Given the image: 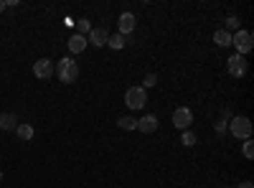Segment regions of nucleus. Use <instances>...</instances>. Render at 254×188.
<instances>
[{"mask_svg": "<svg viewBox=\"0 0 254 188\" xmlns=\"http://www.w3.org/2000/svg\"><path fill=\"white\" fill-rule=\"evenodd\" d=\"M54 74L59 76V81H64V84H74L79 79V66L71 59H59V64L54 66Z\"/></svg>", "mask_w": 254, "mask_h": 188, "instance_id": "f257e3e1", "label": "nucleus"}, {"mask_svg": "<svg viewBox=\"0 0 254 188\" xmlns=\"http://www.w3.org/2000/svg\"><path fill=\"white\" fill-rule=\"evenodd\" d=\"M226 130H229L231 135H234V137L249 140V137H252V122H249V117H244V115H237V117H231V120H229Z\"/></svg>", "mask_w": 254, "mask_h": 188, "instance_id": "f03ea898", "label": "nucleus"}, {"mask_svg": "<svg viewBox=\"0 0 254 188\" xmlns=\"http://www.w3.org/2000/svg\"><path fill=\"white\" fill-rule=\"evenodd\" d=\"M231 46L237 49V54H239V56H247V54L254 49V36H252L249 31L239 28L237 33H231Z\"/></svg>", "mask_w": 254, "mask_h": 188, "instance_id": "7ed1b4c3", "label": "nucleus"}, {"mask_svg": "<svg viewBox=\"0 0 254 188\" xmlns=\"http://www.w3.org/2000/svg\"><path fill=\"white\" fill-rule=\"evenodd\" d=\"M125 102H127V107H130V110H142L147 104V92L142 87H130L125 92Z\"/></svg>", "mask_w": 254, "mask_h": 188, "instance_id": "20e7f679", "label": "nucleus"}, {"mask_svg": "<svg viewBox=\"0 0 254 188\" xmlns=\"http://www.w3.org/2000/svg\"><path fill=\"white\" fill-rule=\"evenodd\" d=\"M226 69H229V74L234 76V79H242L247 74V69H249V61H247V56L234 54L231 59H226Z\"/></svg>", "mask_w": 254, "mask_h": 188, "instance_id": "39448f33", "label": "nucleus"}, {"mask_svg": "<svg viewBox=\"0 0 254 188\" xmlns=\"http://www.w3.org/2000/svg\"><path fill=\"white\" fill-rule=\"evenodd\" d=\"M190 122H193V112H190L188 107H178L173 112V125H176L178 130H188Z\"/></svg>", "mask_w": 254, "mask_h": 188, "instance_id": "423d86ee", "label": "nucleus"}, {"mask_svg": "<svg viewBox=\"0 0 254 188\" xmlns=\"http://www.w3.org/2000/svg\"><path fill=\"white\" fill-rule=\"evenodd\" d=\"M33 74H36V79H51L54 76V61L51 59H38L33 64Z\"/></svg>", "mask_w": 254, "mask_h": 188, "instance_id": "0eeeda50", "label": "nucleus"}, {"mask_svg": "<svg viewBox=\"0 0 254 188\" xmlns=\"http://www.w3.org/2000/svg\"><path fill=\"white\" fill-rule=\"evenodd\" d=\"M117 28H120V36H127L137 28V18L132 13H122L120 20H117Z\"/></svg>", "mask_w": 254, "mask_h": 188, "instance_id": "6e6552de", "label": "nucleus"}, {"mask_svg": "<svg viewBox=\"0 0 254 188\" xmlns=\"http://www.w3.org/2000/svg\"><path fill=\"white\" fill-rule=\"evenodd\" d=\"M135 130H140V132H145V135H153L155 130H158V117L155 115H145L142 120H137V127Z\"/></svg>", "mask_w": 254, "mask_h": 188, "instance_id": "1a4fd4ad", "label": "nucleus"}, {"mask_svg": "<svg viewBox=\"0 0 254 188\" xmlns=\"http://www.w3.org/2000/svg\"><path fill=\"white\" fill-rule=\"evenodd\" d=\"M107 38H110V33L104 31V28H92L89 31V38H87V44H92V46H107Z\"/></svg>", "mask_w": 254, "mask_h": 188, "instance_id": "9d476101", "label": "nucleus"}, {"mask_svg": "<svg viewBox=\"0 0 254 188\" xmlns=\"http://www.w3.org/2000/svg\"><path fill=\"white\" fill-rule=\"evenodd\" d=\"M84 49H87V36L74 33V36L69 38V51H71V54H81Z\"/></svg>", "mask_w": 254, "mask_h": 188, "instance_id": "9b49d317", "label": "nucleus"}, {"mask_svg": "<svg viewBox=\"0 0 254 188\" xmlns=\"http://www.w3.org/2000/svg\"><path fill=\"white\" fill-rule=\"evenodd\" d=\"M18 127V120L13 112H3L0 115V130H15Z\"/></svg>", "mask_w": 254, "mask_h": 188, "instance_id": "f8f14e48", "label": "nucleus"}, {"mask_svg": "<svg viewBox=\"0 0 254 188\" xmlns=\"http://www.w3.org/2000/svg\"><path fill=\"white\" fill-rule=\"evenodd\" d=\"M214 44L221 46V49H224V46H231V33H226L224 28H219V31L214 33Z\"/></svg>", "mask_w": 254, "mask_h": 188, "instance_id": "ddd939ff", "label": "nucleus"}, {"mask_svg": "<svg viewBox=\"0 0 254 188\" xmlns=\"http://www.w3.org/2000/svg\"><path fill=\"white\" fill-rule=\"evenodd\" d=\"M15 135L23 140V142H28V140L33 137V127H31V125H18V127H15Z\"/></svg>", "mask_w": 254, "mask_h": 188, "instance_id": "4468645a", "label": "nucleus"}, {"mask_svg": "<svg viewBox=\"0 0 254 188\" xmlns=\"http://www.w3.org/2000/svg\"><path fill=\"white\" fill-rule=\"evenodd\" d=\"M125 44H127V41H125V36H120V33H112V36L107 38V46H110V49H115V51H117V49H122Z\"/></svg>", "mask_w": 254, "mask_h": 188, "instance_id": "2eb2a0df", "label": "nucleus"}, {"mask_svg": "<svg viewBox=\"0 0 254 188\" xmlns=\"http://www.w3.org/2000/svg\"><path fill=\"white\" fill-rule=\"evenodd\" d=\"M89 31H92L89 18H81V20H76V33H79V36H87Z\"/></svg>", "mask_w": 254, "mask_h": 188, "instance_id": "dca6fc26", "label": "nucleus"}, {"mask_svg": "<svg viewBox=\"0 0 254 188\" xmlns=\"http://www.w3.org/2000/svg\"><path fill=\"white\" fill-rule=\"evenodd\" d=\"M224 31H226V33H237V31H239V18H237V15H229Z\"/></svg>", "mask_w": 254, "mask_h": 188, "instance_id": "f3484780", "label": "nucleus"}, {"mask_svg": "<svg viewBox=\"0 0 254 188\" xmlns=\"http://www.w3.org/2000/svg\"><path fill=\"white\" fill-rule=\"evenodd\" d=\"M181 142L186 145V148H193V145H196V135L190 132V130H183V135H181Z\"/></svg>", "mask_w": 254, "mask_h": 188, "instance_id": "a211bd4d", "label": "nucleus"}, {"mask_svg": "<svg viewBox=\"0 0 254 188\" xmlns=\"http://www.w3.org/2000/svg\"><path fill=\"white\" fill-rule=\"evenodd\" d=\"M117 125H120L122 130H135V127H137V120H135V117H122Z\"/></svg>", "mask_w": 254, "mask_h": 188, "instance_id": "6ab92c4d", "label": "nucleus"}, {"mask_svg": "<svg viewBox=\"0 0 254 188\" xmlns=\"http://www.w3.org/2000/svg\"><path fill=\"white\" fill-rule=\"evenodd\" d=\"M158 84V74H147L145 79H142V89H147V87H155Z\"/></svg>", "mask_w": 254, "mask_h": 188, "instance_id": "aec40b11", "label": "nucleus"}, {"mask_svg": "<svg viewBox=\"0 0 254 188\" xmlns=\"http://www.w3.org/2000/svg\"><path fill=\"white\" fill-rule=\"evenodd\" d=\"M244 158H247V160H252V158H254V145H252V140H247V142H244Z\"/></svg>", "mask_w": 254, "mask_h": 188, "instance_id": "412c9836", "label": "nucleus"}, {"mask_svg": "<svg viewBox=\"0 0 254 188\" xmlns=\"http://www.w3.org/2000/svg\"><path fill=\"white\" fill-rule=\"evenodd\" d=\"M214 130H216L219 135H224V132H226V120H219V122L214 125Z\"/></svg>", "mask_w": 254, "mask_h": 188, "instance_id": "4be33fe9", "label": "nucleus"}, {"mask_svg": "<svg viewBox=\"0 0 254 188\" xmlns=\"http://www.w3.org/2000/svg\"><path fill=\"white\" fill-rule=\"evenodd\" d=\"M239 188H254V186H252L249 181H244V183H239Z\"/></svg>", "mask_w": 254, "mask_h": 188, "instance_id": "5701e85b", "label": "nucleus"}, {"mask_svg": "<svg viewBox=\"0 0 254 188\" xmlns=\"http://www.w3.org/2000/svg\"><path fill=\"white\" fill-rule=\"evenodd\" d=\"M5 10V0H0V13H3Z\"/></svg>", "mask_w": 254, "mask_h": 188, "instance_id": "b1692460", "label": "nucleus"}]
</instances>
